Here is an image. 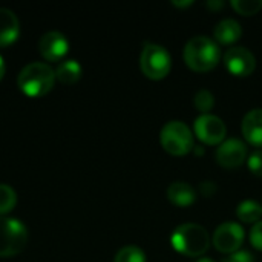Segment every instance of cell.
<instances>
[{
  "label": "cell",
  "instance_id": "cell-11",
  "mask_svg": "<svg viewBox=\"0 0 262 262\" xmlns=\"http://www.w3.org/2000/svg\"><path fill=\"white\" fill-rule=\"evenodd\" d=\"M38 51L48 61H57L63 58L69 51V41L60 31H49L40 37Z\"/></svg>",
  "mask_w": 262,
  "mask_h": 262
},
{
  "label": "cell",
  "instance_id": "cell-18",
  "mask_svg": "<svg viewBox=\"0 0 262 262\" xmlns=\"http://www.w3.org/2000/svg\"><path fill=\"white\" fill-rule=\"evenodd\" d=\"M114 262H146V255L138 246H124L117 252Z\"/></svg>",
  "mask_w": 262,
  "mask_h": 262
},
{
  "label": "cell",
  "instance_id": "cell-13",
  "mask_svg": "<svg viewBox=\"0 0 262 262\" xmlns=\"http://www.w3.org/2000/svg\"><path fill=\"white\" fill-rule=\"evenodd\" d=\"M20 34V23L14 11L0 8V48H5L17 40Z\"/></svg>",
  "mask_w": 262,
  "mask_h": 262
},
{
  "label": "cell",
  "instance_id": "cell-8",
  "mask_svg": "<svg viewBox=\"0 0 262 262\" xmlns=\"http://www.w3.org/2000/svg\"><path fill=\"white\" fill-rule=\"evenodd\" d=\"M244 229L233 221H226L220 224L213 233V246L221 253H235L241 249L244 243Z\"/></svg>",
  "mask_w": 262,
  "mask_h": 262
},
{
  "label": "cell",
  "instance_id": "cell-30",
  "mask_svg": "<svg viewBox=\"0 0 262 262\" xmlns=\"http://www.w3.org/2000/svg\"><path fill=\"white\" fill-rule=\"evenodd\" d=\"M223 262H233V261H232L230 258H227V259H224V261H223Z\"/></svg>",
  "mask_w": 262,
  "mask_h": 262
},
{
  "label": "cell",
  "instance_id": "cell-26",
  "mask_svg": "<svg viewBox=\"0 0 262 262\" xmlns=\"http://www.w3.org/2000/svg\"><path fill=\"white\" fill-rule=\"evenodd\" d=\"M207 6L212 8V9H220V8L223 6V2H215V0L212 2V0H209V2H207Z\"/></svg>",
  "mask_w": 262,
  "mask_h": 262
},
{
  "label": "cell",
  "instance_id": "cell-19",
  "mask_svg": "<svg viewBox=\"0 0 262 262\" xmlns=\"http://www.w3.org/2000/svg\"><path fill=\"white\" fill-rule=\"evenodd\" d=\"M15 203H17L15 190L8 184L0 183V215L11 212L14 209Z\"/></svg>",
  "mask_w": 262,
  "mask_h": 262
},
{
  "label": "cell",
  "instance_id": "cell-27",
  "mask_svg": "<svg viewBox=\"0 0 262 262\" xmlns=\"http://www.w3.org/2000/svg\"><path fill=\"white\" fill-rule=\"evenodd\" d=\"M172 3H173L175 6H181V8H183V6H190L193 2H192V0H186V2H172Z\"/></svg>",
  "mask_w": 262,
  "mask_h": 262
},
{
  "label": "cell",
  "instance_id": "cell-15",
  "mask_svg": "<svg viewBox=\"0 0 262 262\" xmlns=\"http://www.w3.org/2000/svg\"><path fill=\"white\" fill-rule=\"evenodd\" d=\"M167 198L178 207H187L195 203L196 190L186 181H175L167 187Z\"/></svg>",
  "mask_w": 262,
  "mask_h": 262
},
{
  "label": "cell",
  "instance_id": "cell-1",
  "mask_svg": "<svg viewBox=\"0 0 262 262\" xmlns=\"http://www.w3.org/2000/svg\"><path fill=\"white\" fill-rule=\"evenodd\" d=\"M183 57L192 71L209 72L218 64L221 58V49L213 38L207 35H196L186 43Z\"/></svg>",
  "mask_w": 262,
  "mask_h": 262
},
{
  "label": "cell",
  "instance_id": "cell-24",
  "mask_svg": "<svg viewBox=\"0 0 262 262\" xmlns=\"http://www.w3.org/2000/svg\"><path fill=\"white\" fill-rule=\"evenodd\" d=\"M230 259L233 262H255V256L250 252L239 249L238 252H235V253L230 255Z\"/></svg>",
  "mask_w": 262,
  "mask_h": 262
},
{
  "label": "cell",
  "instance_id": "cell-21",
  "mask_svg": "<svg viewBox=\"0 0 262 262\" xmlns=\"http://www.w3.org/2000/svg\"><path fill=\"white\" fill-rule=\"evenodd\" d=\"M230 5L241 15H253L259 12L262 8V0H232Z\"/></svg>",
  "mask_w": 262,
  "mask_h": 262
},
{
  "label": "cell",
  "instance_id": "cell-17",
  "mask_svg": "<svg viewBox=\"0 0 262 262\" xmlns=\"http://www.w3.org/2000/svg\"><path fill=\"white\" fill-rule=\"evenodd\" d=\"M236 215L243 223L255 224L261 221L262 216V204L255 200H244L236 207Z\"/></svg>",
  "mask_w": 262,
  "mask_h": 262
},
{
  "label": "cell",
  "instance_id": "cell-4",
  "mask_svg": "<svg viewBox=\"0 0 262 262\" xmlns=\"http://www.w3.org/2000/svg\"><path fill=\"white\" fill-rule=\"evenodd\" d=\"M160 143L166 152L177 157H183L195 147L190 127L180 120H172L161 127Z\"/></svg>",
  "mask_w": 262,
  "mask_h": 262
},
{
  "label": "cell",
  "instance_id": "cell-14",
  "mask_svg": "<svg viewBox=\"0 0 262 262\" xmlns=\"http://www.w3.org/2000/svg\"><path fill=\"white\" fill-rule=\"evenodd\" d=\"M243 35L241 23L235 18H223L213 29V40L221 45H232Z\"/></svg>",
  "mask_w": 262,
  "mask_h": 262
},
{
  "label": "cell",
  "instance_id": "cell-6",
  "mask_svg": "<svg viewBox=\"0 0 262 262\" xmlns=\"http://www.w3.org/2000/svg\"><path fill=\"white\" fill-rule=\"evenodd\" d=\"M28 239L26 226L11 216L0 215V256H14L25 249Z\"/></svg>",
  "mask_w": 262,
  "mask_h": 262
},
{
  "label": "cell",
  "instance_id": "cell-12",
  "mask_svg": "<svg viewBox=\"0 0 262 262\" xmlns=\"http://www.w3.org/2000/svg\"><path fill=\"white\" fill-rule=\"evenodd\" d=\"M241 129L247 143L255 147H262V109L249 111L243 118Z\"/></svg>",
  "mask_w": 262,
  "mask_h": 262
},
{
  "label": "cell",
  "instance_id": "cell-28",
  "mask_svg": "<svg viewBox=\"0 0 262 262\" xmlns=\"http://www.w3.org/2000/svg\"><path fill=\"white\" fill-rule=\"evenodd\" d=\"M3 74H5V60H3V57L0 55V80H2V77H3Z\"/></svg>",
  "mask_w": 262,
  "mask_h": 262
},
{
  "label": "cell",
  "instance_id": "cell-22",
  "mask_svg": "<svg viewBox=\"0 0 262 262\" xmlns=\"http://www.w3.org/2000/svg\"><path fill=\"white\" fill-rule=\"evenodd\" d=\"M247 166L252 173L256 177H262V149H256L247 158Z\"/></svg>",
  "mask_w": 262,
  "mask_h": 262
},
{
  "label": "cell",
  "instance_id": "cell-25",
  "mask_svg": "<svg viewBox=\"0 0 262 262\" xmlns=\"http://www.w3.org/2000/svg\"><path fill=\"white\" fill-rule=\"evenodd\" d=\"M216 183L215 181H204L200 184V190L204 196H212L216 192Z\"/></svg>",
  "mask_w": 262,
  "mask_h": 262
},
{
  "label": "cell",
  "instance_id": "cell-16",
  "mask_svg": "<svg viewBox=\"0 0 262 262\" xmlns=\"http://www.w3.org/2000/svg\"><path fill=\"white\" fill-rule=\"evenodd\" d=\"M81 77V64L75 58H66L55 68V78L64 84H72Z\"/></svg>",
  "mask_w": 262,
  "mask_h": 262
},
{
  "label": "cell",
  "instance_id": "cell-7",
  "mask_svg": "<svg viewBox=\"0 0 262 262\" xmlns=\"http://www.w3.org/2000/svg\"><path fill=\"white\" fill-rule=\"evenodd\" d=\"M193 132L200 141L209 146H220L227 135L226 123L213 114H201L193 123Z\"/></svg>",
  "mask_w": 262,
  "mask_h": 262
},
{
  "label": "cell",
  "instance_id": "cell-3",
  "mask_svg": "<svg viewBox=\"0 0 262 262\" xmlns=\"http://www.w3.org/2000/svg\"><path fill=\"white\" fill-rule=\"evenodd\" d=\"M55 83V71L43 61L28 63L18 74L17 84L28 97H41L48 94Z\"/></svg>",
  "mask_w": 262,
  "mask_h": 262
},
{
  "label": "cell",
  "instance_id": "cell-29",
  "mask_svg": "<svg viewBox=\"0 0 262 262\" xmlns=\"http://www.w3.org/2000/svg\"><path fill=\"white\" fill-rule=\"evenodd\" d=\"M196 262H215L212 258H207V256H204V258H200Z\"/></svg>",
  "mask_w": 262,
  "mask_h": 262
},
{
  "label": "cell",
  "instance_id": "cell-5",
  "mask_svg": "<svg viewBox=\"0 0 262 262\" xmlns=\"http://www.w3.org/2000/svg\"><path fill=\"white\" fill-rule=\"evenodd\" d=\"M140 68L147 78L161 80L172 69V57L164 46L146 43L140 54Z\"/></svg>",
  "mask_w": 262,
  "mask_h": 262
},
{
  "label": "cell",
  "instance_id": "cell-20",
  "mask_svg": "<svg viewBox=\"0 0 262 262\" xmlns=\"http://www.w3.org/2000/svg\"><path fill=\"white\" fill-rule=\"evenodd\" d=\"M195 107L201 112V114H210L212 107L215 106V97L210 91L207 89H200L195 94Z\"/></svg>",
  "mask_w": 262,
  "mask_h": 262
},
{
  "label": "cell",
  "instance_id": "cell-9",
  "mask_svg": "<svg viewBox=\"0 0 262 262\" xmlns=\"http://www.w3.org/2000/svg\"><path fill=\"white\" fill-rule=\"evenodd\" d=\"M226 69L236 77H247L253 74L256 68V58L253 52L244 46H232L224 55Z\"/></svg>",
  "mask_w": 262,
  "mask_h": 262
},
{
  "label": "cell",
  "instance_id": "cell-10",
  "mask_svg": "<svg viewBox=\"0 0 262 262\" xmlns=\"http://www.w3.org/2000/svg\"><path fill=\"white\" fill-rule=\"evenodd\" d=\"M215 157L223 167L235 169L247 160V146L238 138H227L218 146Z\"/></svg>",
  "mask_w": 262,
  "mask_h": 262
},
{
  "label": "cell",
  "instance_id": "cell-2",
  "mask_svg": "<svg viewBox=\"0 0 262 262\" xmlns=\"http://www.w3.org/2000/svg\"><path fill=\"white\" fill-rule=\"evenodd\" d=\"M170 243L178 253L189 258H198L209 250L210 235L203 226L186 223L173 230Z\"/></svg>",
  "mask_w": 262,
  "mask_h": 262
},
{
  "label": "cell",
  "instance_id": "cell-23",
  "mask_svg": "<svg viewBox=\"0 0 262 262\" xmlns=\"http://www.w3.org/2000/svg\"><path fill=\"white\" fill-rule=\"evenodd\" d=\"M250 244L262 252V221H258L250 229Z\"/></svg>",
  "mask_w": 262,
  "mask_h": 262
}]
</instances>
